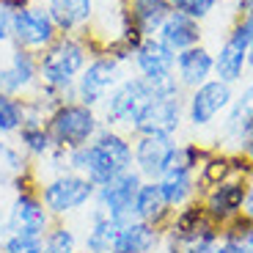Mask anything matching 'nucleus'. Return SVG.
Returning a JSON list of instances; mask_svg holds the SVG:
<instances>
[{
  "label": "nucleus",
  "instance_id": "obj_1",
  "mask_svg": "<svg viewBox=\"0 0 253 253\" xmlns=\"http://www.w3.org/2000/svg\"><path fill=\"white\" fill-rule=\"evenodd\" d=\"M152 99H154L152 85L143 77L129 75L105 96V102L96 108V113H99L102 126H113L119 132L129 135L135 121L140 119V113L152 105Z\"/></svg>",
  "mask_w": 253,
  "mask_h": 253
},
{
  "label": "nucleus",
  "instance_id": "obj_2",
  "mask_svg": "<svg viewBox=\"0 0 253 253\" xmlns=\"http://www.w3.org/2000/svg\"><path fill=\"white\" fill-rule=\"evenodd\" d=\"M44 124H47V132L52 138V146L55 149H66V152L91 143L96 138V132L102 129L99 113L77 99H69V102H63V105H58L47 116Z\"/></svg>",
  "mask_w": 253,
  "mask_h": 253
},
{
  "label": "nucleus",
  "instance_id": "obj_3",
  "mask_svg": "<svg viewBox=\"0 0 253 253\" xmlns=\"http://www.w3.org/2000/svg\"><path fill=\"white\" fill-rule=\"evenodd\" d=\"M94 196H96V187L75 171L61 173V176H47L39 182V198L44 201L47 212L55 220L83 212L88 204H94Z\"/></svg>",
  "mask_w": 253,
  "mask_h": 253
},
{
  "label": "nucleus",
  "instance_id": "obj_4",
  "mask_svg": "<svg viewBox=\"0 0 253 253\" xmlns=\"http://www.w3.org/2000/svg\"><path fill=\"white\" fill-rule=\"evenodd\" d=\"M124 80V63L116 61L113 55H91V61L85 63V69L77 75L75 83V99L88 105V108H99L105 96Z\"/></svg>",
  "mask_w": 253,
  "mask_h": 253
},
{
  "label": "nucleus",
  "instance_id": "obj_5",
  "mask_svg": "<svg viewBox=\"0 0 253 253\" xmlns=\"http://www.w3.org/2000/svg\"><path fill=\"white\" fill-rule=\"evenodd\" d=\"M231 102H234V85L212 77V80L201 83L198 88H193L187 94V99H184V119H187V124L193 129H207L231 108Z\"/></svg>",
  "mask_w": 253,
  "mask_h": 253
},
{
  "label": "nucleus",
  "instance_id": "obj_6",
  "mask_svg": "<svg viewBox=\"0 0 253 253\" xmlns=\"http://www.w3.org/2000/svg\"><path fill=\"white\" fill-rule=\"evenodd\" d=\"M52 223H55V217L47 212L44 201L39 198V187L22 190V193H14L11 204H8V212L3 217V226H0V234L44 237Z\"/></svg>",
  "mask_w": 253,
  "mask_h": 253
},
{
  "label": "nucleus",
  "instance_id": "obj_7",
  "mask_svg": "<svg viewBox=\"0 0 253 253\" xmlns=\"http://www.w3.org/2000/svg\"><path fill=\"white\" fill-rule=\"evenodd\" d=\"M58 36L61 33H58L44 3H31L22 11L14 14L11 47H22V50H31V52H44Z\"/></svg>",
  "mask_w": 253,
  "mask_h": 253
},
{
  "label": "nucleus",
  "instance_id": "obj_8",
  "mask_svg": "<svg viewBox=\"0 0 253 253\" xmlns=\"http://www.w3.org/2000/svg\"><path fill=\"white\" fill-rule=\"evenodd\" d=\"M143 176L135 168L119 173L113 182H108L105 187H96L94 207H99L110 220H116L119 226L135 220V196H138Z\"/></svg>",
  "mask_w": 253,
  "mask_h": 253
},
{
  "label": "nucleus",
  "instance_id": "obj_9",
  "mask_svg": "<svg viewBox=\"0 0 253 253\" xmlns=\"http://www.w3.org/2000/svg\"><path fill=\"white\" fill-rule=\"evenodd\" d=\"M176 149V138L173 135H135L132 138V163L135 171L146 179V182H157L165 176L168 163Z\"/></svg>",
  "mask_w": 253,
  "mask_h": 253
},
{
  "label": "nucleus",
  "instance_id": "obj_10",
  "mask_svg": "<svg viewBox=\"0 0 253 253\" xmlns=\"http://www.w3.org/2000/svg\"><path fill=\"white\" fill-rule=\"evenodd\" d=\"M248 55H251V44H248V36L242 31L240 22H231L226 39H223L220 50L215 52V77L228 85H237L242 83L248 72Z\"/></svg>",
  "mask_w": 253,
  "mask_h": 253
},
{
  "label": "nucleus",
  "instance_id": "obj_11",
  "mask_svg": "<svg viewBox=\"0 0 253 253\" xmlns=\"http://www.w3.org/2000/svg\"><path fill=\"white\" fill-rule=\"evenodd\" d=\"M184 99L187 96H173V99L154 96L152 105L135 121L129 138H135V135H176L184 121Z\"/></svg>",
  "mask_w": 253,
  "mask_h": 253
},
{
  "label": "nucleus",
  "instance_id": "obj_12",
  "mask_svg": "<svg viewBox=\"0 0 253 253\" xmlns=\"http://www.w3.org/2000/svg\"><path fill=\"white\" fill-rule=\"evenodd\" d=\"M42 176H39L36 163L25 157V152L8 138H0V187H11L14 193L22 190H36Z\"/></svg>",
  "mask_w": 253,
  "mask_h": 253
},
{
  "label": "nucleus",
  "instance_id": "obj_13",
  "mask_svg": "<svg viewBox=\"0 0 253 253\" xmlns=\"http://www.w3.org/2000/svg\"><path fill=\"white\" fill-rule=\"evenodd\" d=\"M245 196H248V179H226L217 187L207 190L204 193V212L209 215V220L223 226L231 217L242 215V207H245Z\"/></svg>",
  "mask_w": 253,
  "mask_h": 253
},
{
  "label": "nucleus",
  "instance_id": "obj_14",
  "mask_svg": "<svg viewBox=\"0 0 253 253\" xmlns=\"http://www.w3.org/2000/svg\"><path fill=\"white\" fill-rule=\"evenodd\" d=\"M132 66H135V75L143 77L146 83L163 80V77L176 75V52L165 44V42H160L157 36H149L135 50Z\"/></svg>",
  "mask_w": 253,
  "mask_h": 253
},
{
  "label": "nucleus",
  "instance_id": "obj_15",
  "mask_svg": "<svg viewBox=\"0 0 253 253\" xmlns=\"http://www.w3.org/2000/svg\"><path fill=\"white\" fill-rule=\"evenodd\" d=\"M69 168L75 173H80V176H85L94 187H105V184L113 182L119 173H124V171L116 168L113 160L102 152L94 140L80 146V149H72L69 152Z\"/></svg>",
  "mask_w": 253,
  "mask_h": 253
},
{
  "label": "nucleus",
  "instance_id": "obj_16",
  "mask_svg": "<svg viewBox=\"0 0 253 253\" xmlns=\"http://www.w3.org/2000/svg\"><path fill=\"white\" fill-rule=\"evenodd\" d=\"M58 33L80 36L96 17V0H44Z\"/></svg>",
  "mask_w": 253,
  "mask_h": 253
},
{
  "label": "nucleus",
  "instance_id": "obj_17",
  "mask_svg": "<svg viewBox=\"0 0 253 253\" xmlns=\"http://www.w3.org/2000/svg\"><path fill=\"white\" fill-rule=\"evenodd\" d=\"M215 77V52L204 44L176 52V80L184 91L198 88L201 83Z\"/></svg>",
  "mask_w": 253,
  "mask_h": 253
},
{
  "label": "nucleus",
  "instance_id": "obj_18",
  "mask_svg": "<svg viewBox=\"0 0 253 253\" xmlns=\"http://www.w3.org/2000/svg\"><path fill=\"white\" fill-rule=\"evenodd\" d=\"M171 11V0H124L126 22L135 25V31L143 39L157 36V31L163 28Z\"/></svg>",
  "mask_w": 253,
  "mask_h": 253
},
{
  "label": "nucleus",
  "instance_id": "obj_19",
  "mask_svg": "<svg viewBox=\"0 0 253 253\" xmlns=\"http://www.w3.org/2000/svg\"><path fill=\"white\" fill-rule=\"evenodd\" d=\"M163 245V231L146 220H129L119 228L113 253H157Z\"/></svg>",
  "mask_w": 253,
  "mask_h": 253
},
{
  "label": "nucleus",
  "instance_id": "obj_20",
  "mask_svg": "<svg viewBox=\"0 0 253 253\" xmlns=\"http://www.w3.org/2000/svg\"><path fill=\"white\" fill-rule=\"evenodd\" d=\"M157 39L165 42L173 52H182V50H190V47L201 44L204 28H201L198 19H190V17H184V14H179V11H171L168 19L163 22V28L157 31Z\"/></svg>",
  "mask_w": 253,
  "mask_h": 253
},
{
  "label": "nucleus",
  "instance_id": "obj_21",
  "mask_svg": "<svg viewBox=\"0 0 253 253\" xmlns=\"http://www.w3.org/2000/svg\"><path fill=\"white\" fill-rule=\"evenodd\" d=\"M171 215L173 209L165 207V198L160 193V182H146L143 179L138 196H135V220H146L154 228L165 231L168 223H171Z\"/></svg>",
  "mask_w": 253,
  "mask_h": 253
},
{
  "label": "nucleus",
  "instance_id": "obj_22",
  "mask_svg": "<svg viewBox=\"0 0 253 253\" xmlns=\"http://www.w3.org/2000/svg\"><path fill=\"white\" fill-rule=\"evenodd\" d=\"M119 228H121L119 223L110 220L99 207H94L88 212L85 234H83V251H85V253H113Z\"/></svg>",
  "mask_w": 253,
  "mask_h": 253
},
{
  "label": "nucleus",
  "instance_id": "obj_23",
  "mask_svg": "<svg viewBox=\"0 0 253 253\" xmlns=\"http://www.w3.org/2000/svg\"><path fill=\"white\" fill-rule=\"evenodd\" d=\"M14 138H17V146L25 152V157L31 160V163H36V165L42 163V160L50 157V152L55 149L44 121H25Z\"/></svg>",
  "mask_w": 253,
  "mask_h": 253
},
{
  "label": "nucleus",
  "instance_id": "obj_24",
  "mask_svg": "<svg viewBox=\"0 0 253 253\" xmlns=\"http://www.w3.org/2000/svg\"><path fill=\"white\" fill-rule=\"evenodd\" d=\"M94 143L113 160V165L119 168V171L135 168V163H132V138H129V135L119 132V129H113V126H102L99 132H96Z\"/></svg>",
  "mask_w": 253,
  "mask_h": 253
},
{
  "label": "nucleus",
  "instance_id": "obj_25",
  "mask_svg": "<svg viewBox=\"0 0 253 253\" xmlns=\"http://www.w3.org/2000/svg\"><path fill=\"white\" fill-rule=\"evenodd\" d=\"M160 182V193L165 198V207L168 209H179L187 201H193L198 193L196 187V173H165Z\"/></svg>",
  "mask_w": 253,
  "mask_h": 253
},
{
  "label": "nucleus",
  "instance_id": "obj_26",
  "mask_svg": "<svg viewBox=\"0 0 253 253\" xmlns=\"http://www.w3.org/2000/svg\"><path fill=\"white\" fill-rule=\"evenodd\" d=\"M226 179H231V152H212L207 160H204V165L198 168L196 173V187L201 190V193H207V190L217 187L220 182H226Z\"/></svg>",
  "mask_w": 253,
  "mask_h": 253
},
{
  "label": "nucleus",
  "instance_id": "obj_27",
  "mask_svg": "<svg viewBox=\"0 0 253 253\" xmlns=\"http://www.w3.org/2000/svg\"><path fill=\"white\" fill-rule=\"evenodd\" d=\"M25 124V96L0 94V138H11Z\"/></svg>",
  "mask_w": 253,
  "mask_h": 253
},
{
  "label": "nucleus",
  "instance_id": "obj_28",
  "mask_svg": "<svg viewBox=\"0 0 253 253\" xmlns=\"http://www.w3.org/2000/svg\"><path fill=\"white\" fill-rule=\"evenodd\" d=\"M77 248H80V237L63 220H55L44 234V253H75Z\"/></svg>",
  "mask_w": 253,
  "mask_h": 253
},
{
  "label": "nucleus",
  "instance_id": "obj_29",
  "mask_svg": "<svg viewBox=\"0 0 253 253\" xmlns=\"http://www.w3.org/2000/svg\"><path fill=\"white\" fill-rule=\"evenodd\" d=\"M0 253H44V237L31 234H3Z\"/></svg>",
  "mask_w": 253,
  "mask_h": 253
},
{
  "label": "nucleus",
  "instance_id": "obj_30",
  "mask_svg": "<svg viewBox=\"0 0 253 253\" xmlns=\"http://www.w3.org/2000/svg\"><path fill=\"white\" fill-rule=\"evenodd\" d=\"M217 3H220V0H171V8L179 14H184V17H190V19L204 22L207 17H212Z\"/></svg>",
  "mask_w": 253,
  "mask_h": 253
},
{
  "label": "nucleus",
  "instance_id": "obj_31",
  "mask_svg": "<svg viewBox=\"0 0 253 253\" xmlns=\"http://www.w3.org/2000/svg\"><path fill=\"white\" fill-rule=\"evenodd\" d=\"M231 113L240 116V119H245L248 124H253V77L248 80V85L240 91V96H234V102H231Z\"/></svg>",
  "mask_w": 253,
  "mask_h": 253
},
{
  "label": "nucleus",
  "instance_id": "obj_32",
  "mask_svg": "<svg viewBox=\"0 0 253 253\" xmlns=\"http://www.w3.org/2000/svg\"><path fill=\"white\" fill-rule=\"evenodd\" d=\"M11 31H14V11L0 3V44H11Z\"/></svg>",
  "mask_w": 253,
  "mask_h": 253
},
{
  "label": "nucleus",
  "instance_id": "obj_33",
  "mask_svg": "<svg viewBox=\"0 0 253 253\" xmlns=\"http://www.w3.org/2000/svg\"><path fill=\"white\" fill-rule=\"evenodd\" d=\"M212 253H251V248L240 245V242H226V240H220Z\"/></svg>",
  "mask_w": 253,
  "mask_h": 253
},
{
  "label": "nucleus",
  "instance_id": "obj_34",
  "mask_svg": "<svg viewBox=\"0 0 253 253\" xmlns=\"http://www.w3.org/2000/svg\"><path fill=\"white\" fill-rule=\"evenodd\" d=\"M242 154H245V157L253 163V132H251V138H248V143L242 146Z\"/></svg>",
  "mask_w": 253,
  "mask_h": 253
},
{
  "label": "nucleus",
  "instance_id": "obj_35",
  "mask_svg": "<svg viewBox=\"0 0 253 253\" xmlns=\"http://www.w3.org/2000/svg\"><path fill=\"white\" fill-rule=\"evenodd\" d=\"M75 253H85V251H80V248H77V251H75Z\"/></svg>",
  "mask_w": 253,
  "mask_h": 253
},
{
  "label": "nucleus",
  "instance_id": "obj_36",
  "mask_svg": "<svg viewBox=\"0 0 253 253\" xmlns=\"http://www.w3.org/2000/svg\"><path fill=\"white\" fill-rule=\"evenodd\" d=\"M251 251H253V242H251Z\"/></svg>",
  "mask_w": 253,
  "mask_h": 253
},
{
  "label": "nucleus",
  "instance_id": "obj_37",
  "mask_svg": "<svg viewBox=\"0 0 253 253\" xmlns=\"http://www.w3.org/2000/svg\"><path fill=\"white\" fill-rule=\"evenodd\" d=\"M0 240H3V234H0Z\"/></svg>",
  "mask_w": 253,
  "mask_h": 253
},
{
  "label": "nucleus",
  "instance_id": "obj_38",
  "mask_svg": "<svg viewBox=\"0 0 253 253\" xmlns=\"http://www.w3.org/2000/svg\"><path fill=\"white\" fill-rule=\"evenodd\" d=\"M251 179H253V173H251Z\"/></svg>",
  "mask_w": 253,
  "mask_h": 253
}]
</instances>
